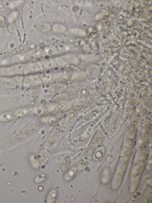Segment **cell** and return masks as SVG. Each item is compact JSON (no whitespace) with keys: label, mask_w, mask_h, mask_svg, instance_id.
Instances as JSON below:
<instances>
[{"label":"cell","mask_w":152,"mask_h":203,"mask_svg":"<svg viewBox=\"0 0 152 203\" xmlns=\"http://www.w3.org/2000/svg\"><path fill=\"white\" fill-rule=\"evenodd\" d=\"M40 88L38 85L33 86L31 91V97L33 102L34 103H37L40 98Z\"/></svg>","instance_id":"cell-1"},{"label":"cell","mask_w":152,"mask_h":203,"mask_svg":"<svg viewBox=\"0 0 152 203\" xmlns=\"http://www.w3.org/2000/svg\"><path fill=\"white\" fill-rule=\"evenodd\" d=\"M61 88V85L59 84L55 85L52 86L46 93V96L48 98L53 97L60 90Z\"/></svg>","instance_id":"cell-2"},{"label":"cell","mask_w":152,"mask_h":203,"mask_svg":"<svg viewBox=\"0 0 152 203\" xmlns=\"http://www.w3.org/2000/svg\"><path fill=\"white\" fill-rule=\"evenodd\" d=\"M71 157L69 155L66 156L64 159L61 165L62 170L66 171L69 168L71 163Z\"/></svg>","instance_id":"cell-3"},{"label":"cell","mask_w":152,"mask_h":203,"mask_svg":"<svg viewBox=\"0 0 152 203\" xmlns=\"http://www.w3.org/2000/svg\"><path fill=\"white\" fill-rule=\"evenodd\" d=\"M66 114V111L61 110L57 111L52 118V121L53 122L57 123L62 119Z\"/></svg>","instance_id":"cell-4"},{"label":"cell","mask_w":152,"mask_h":203,"mask_svg":"<svg viewBox=\"0 0 152 203\" xmlns=\"http://www.w3.org/2000/svg\"><path fill=\"white\" fill-rule=\"evenodd\" d=\"M48 174L45 173L39 174L37 177L38 183H40L47 180L49 177Z\"/></svg>","instance_id":"cell-5"},{"label":"cell","mask_w":152,"mask_h":203,"mask_svg":"<svg viewBox=\"0 0 152 203\" xmlns=\"http://www.w3.org/2000/svg\"><path fill=\"white\" fill-rule=\"evenodd\" d=\"M6 24V21L5 19L3 17L0 16V28L4 27Z\"/></svg>","instance_id":"cell-6"}]
</instances>
